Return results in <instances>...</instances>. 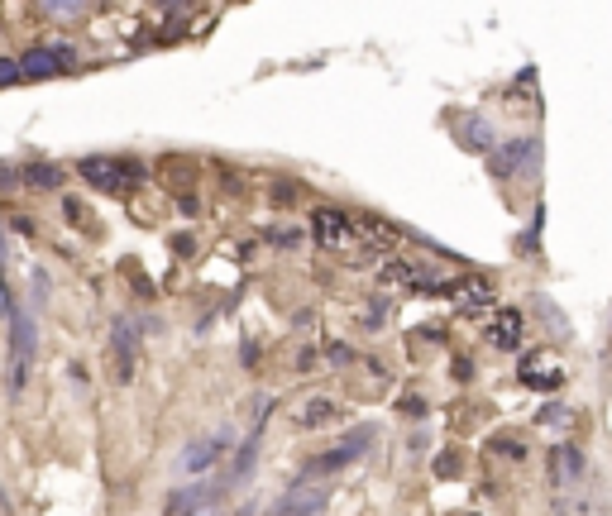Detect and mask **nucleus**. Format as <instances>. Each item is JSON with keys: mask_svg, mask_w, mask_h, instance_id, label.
Instances as JSON below:
<instances>
[{"mask_svg": "<svg viewBox=\"0 0 612 516\" xmlns=\"http://www.w3.org/2000/svg\"><path fill=\"white\" fill-rule=\"evenodd\" d=\"M440 292H445V297H455L459 306H488V301H493V287H488V282H479V278L445 282Z\"/></svg>", "mask_w": 612, "mask_h": 516, "instance_id": "obj_13", "label": "nucleus"}, {"mask_svg": "<svg viewBox=\"0 0 612 516\" xmlns=\"http://www.w3.org/2000/svg\"><path fill=\"white\" fill-rule=\"evenodd\" d=\"M522 383L536 387V392H555V387L565 383V368L550 364L546 354H526L522 359Z\"/></svg>", "mask_w": 612, "mask_h": 516, "instance_id": "obj_9", "label": "nucleus"}, {"mask_svg": "<svg viewBox=\"0 0 612 516\" xmlns=\"http://www.w3.org/2000/svg\"><path fill=\"white\" fill-rule=\"evenodd\" d=\"M459 139H464L474 153H488V158L498 153V134H493V125H488L483 115H469V120L459 125Z\"/></svg>", "mask_w": 612, "mask_h": 516, "instance_id": "obj_11", "label": "nucleus"}, {"mask_svg": "<svg viewBox=\"0 0 612 516\" xmlns=\"http://www.w3.org/2000/svg\"><path fill=\"white\" fill-rule=\"evenodd\" d=\"M536 301H541V316H546L550 330H560V340H569V321H565V316H560V311H555L546 297H536Z\"/></svg>", "mask_w": 612, "mask_h": 516, "instance_id": "obj_20", "label": "nucleus"}, {"mask_svg": "<svg viewBox=\"0 0 612 516\" xmlns=\"http://www.w3.org/2000/svg\"><path fill=\"white\" fill-rule=\"evenodd\" d=\"M488 340L498 344V349H517V344H522V316H517V311H498Z\"/></svg>", "mask_w": 612, "mask_h": 516, "instance_id": "obj_14", "label": "nucleus"}, {"mask_svg": "<svg viewBox=\"0 0 612 516\" xmlns=\"http://www.w3.org/2000/svg\"><path fill=\"white\" fill-rule=\"evenodd\" d=\"M82 177L101 192H130L134 182L144 177V168L134 158H82Z\"/></svg>", "mask_w": 612, "mask_h": 516, "instance_id": "obj_2", "label": "nucleus"}, {"mask_svg": "<svg viewBox=\"0 0 612 516\" xmlns=\"http://www.w3.org/2000/svg\"><path fill=\"white\" fill-rule=\"evenodd\" d=\"M20 77H24V72H20V58H0V91H5V86H15Z\"/></svg>", "mask_w": 612, "mask_h": 516, "instance_id": "obj_21", "label": "nucleus"}, {"mask_svg": "<svg viewBox=\"0 0 612 516\" xmlns=\"http://www.w3.org/2000/svg\"><path fill=\"white\" fill-rule=\"evenodd\" d=\"M311 235L321 239V244H345L354 235V220L345 211H335V206H321V211L311 215Z\"/></svg>", "mask_w": 612, "mask_h": 516, "instance_id": "obj_8", "label": "nucleus"}, {"mask_svg": "<svg viewBox=\"0 0 612 516\" xmlns=\"http://www.w3.org/2000/svg\"><path fill=\"white\" fill-rule=\"evenodd\" d=\"M536 163H541V144H536V139H522V144H503V149L488 158L493 177H512V172L536 168Z\"/></svg>", "mask_w": 612, "mask_h": 516, "instance_id": "obj_5", "label": "nucleus"}, {"mask_svg": "<svg viewBox=\"0 0 612 516\" xmlns=\"http://www.w3.org/2000/svg\"><path fill=\"white\" fill-rule=\"evenodd\" d=\"M546 430H569V421H574V411L560 407V402H550V407H541V416H536Z\"/></svg>", "mask_w": 612, "mask_h": 516, "instance_id": "obj_18", "label": "nucleus"}, {"mask_svg": "<svg viewBox=\"0 0 612 516\" xmlns=\"http://www.w3.org/2000/svg\"><path fill=\"white\" fill-rule=\"evenodd\" d=\"M464 473V459H459V450H445L436 459V478H459Z\"/></svg>", "mask_w": 612, "mask_h": 516, "instance_id": "obj_19", "label": "nucleus"}, {"mask_svg": "<svg viewBox=\"0 0 612 516\" xmlns=\"http://www.w3.org/2000/svg\"><path fill=\"white\" fill-rule=\"evenodd\" d=\"M326 502H330L326 488H292L287 497H278V502H273V512H268V516H316Z\"/></svg>", "mask_w": 612, "mask_h": 516, "instance_id": "obj_7", "label": "nucleus"}, {"mask_svg": "<svg viewBox=\"0 0 612 516\" xmlns=\"http://www.w3.org/2000/svg\"><path fill=\"white\" fill-rule=\"evenodd\" d=\"M488 450L503 454V459H512V464H522V459H526V440H522V435H493V440H488Z\"/></svg>", "mask_w": 612, "mask_h": 516, "instance_id": "obj_17", "label": "nucleus"}, {"mask_svg": "<svg viewBox=\"0 0 612 516\" xmlns=\"http://www.w3.org/2000/svg\"><path fill=\"white\" fill-rule=\"evenodd\" d=\"M20 177H24V187H34V192H53V187H63V168H53V163H24Z\"/></svg>", "mask_w": 612, "mask_h": 516, "instance_id": "obj_15", "label": "nucleus"}, {"mask_svg": "<svg viewBox=\"0 0 612 516\" xmlns=\"http://www.w3.org/2000/svg\"><path fill=\"white\" fill-rule=\"evenodd\" d=\"M134 359H139V335H134V325L120 316V321H115V340H110V368H115V383H130L134 378Z\"/></svg>", "mask_w": 612, "mask_h": 516, "instance_id": "obj_3", "label": "nucleus"}, {"mask_svg": "<svg viewBox=\"0 0 612 516\" xmlns=\"http://www.w3.org/2000/svg\"><path fill=\"white\" fill-rule=\"evenodd\" d=\"M574 478H584V454L574 450V445H560V450H550V483L555 488H565Z\"/></svg>", "mask_w": 612, "mask_h": 516, "instance_id": "obj_10", "label": "nucleus"}, {"mask_svg": "<svg viewBox=\"0 0 612 516\" xmlns=\"http://www.w3.org/2000/svg\"><path fill=\"white\" fill-rule=\"evenodd\" d=\"M335 416H340V407H335L330 397H306L302 411H297V430H321V426H330Z\"/></svg>", "mask_w": 612, "mask_h": 516, "instance_id": "obj_12", "label": "nucleus"}, {"mask_svg": "<svg viewBox=\"0 0 612 516\" xmlns=\"http://www.w3.org/2000/svg\"><path fill=\"white\" fill-rule=\"evenodd\" d=\"M397 411H407V416H426V402H421V397H402Z\"/></svg>", "mask_w": 612, "mask_h": 516, "instance_id": "obj_22", "label": "nucleus"}, {"mask_svg": "<svg viewBox=\"0 0 612 516\" xmlns=\"http://www.w3.org/2000/svg\"><path fill=\"white\" fill-rule=\"evenodd\" d=\"M39 15H48V20H58V24H82V20H91V5H67V0H48V5H39Z\"/></svg>", "mask_w": 612, "mask_h": 516, "instance_id": "obj_16", "label": "nucleus"}, {"mask_svg": "<svg viewBox=\"0 0 612 516\" xmlns=\"http://www.w3.org/2000/svg\"><path fill=\"white\" fill-rule=\"evenodd\" d=\"M5 301H10V387L24 392L29 368H34V349H39V340H34V316L24 306H15L10 287H5Z\"/></svg>", "mask_w": 612, "mask_h": 516, "instance_id": "obj_1", "label": "nucleus"}, {"mask_svg": "<svg viewBox=\"0 0 612 516\" xmlns=\"http://www.w3.org/2000/svg\"><path fill=\"white\" fill-rule=\"evenodd\" d=\"M72 63H77V53H72L67 43H58V48H29L20 58V72L24 77H58V72H67Z\"/></svg>", "mask_w": 612, "mask_h": 516, "instance_id": "obj_4", "label": "nucleus"}, {"mask_svg": "<svg viewBox=\"0 0 612 516\" xmlns=\"http://www.w3.org/2000/svg\"><path fill=\"white\" fill-rule=\"evenodd\" d=\"M230 450V430H216V435H206V440H192L187 450H182V473H201L220 464V454Z\"/></svg>", "mask_w": 612, "mask_h": 516, "instance_id": "obj_6", "label": "nucleus"}]
</instances>
